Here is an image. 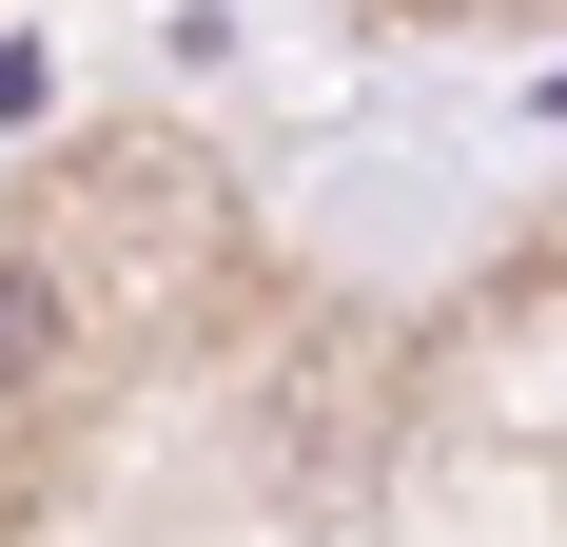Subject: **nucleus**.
<instances>
[{
	"label": "nucleus",
	"mask_w": 567,
	"mask_h": 547,
	"mask_svg": "<svg viewBox=\"0 0 567 547\" xmlns=\"http://www.w3.org/2000/svg\"><path fill=\"white\" fill-rule=\"evenodd\" d=\"M40 332H59V313H40V274H20V255H0V391H20V372H40Z\"/></svg>",
	"instance_id": "1"
}]
</instances>
